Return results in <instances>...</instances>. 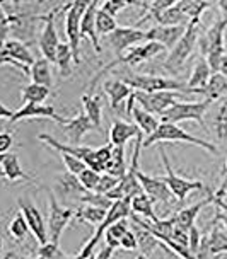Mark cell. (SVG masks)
<instances>
[{"mask_svg":"<svg viewBox=\"0 0 227 259\" xmlns=\"http://www.w3.org/2000/svg\"><path fill=\"white\" fill-rule=\"evenodd\" d=\"M203 31V26H202V21L200 17H195V19H190L188 24H186V29H184L183 36L178 39L171 52L168 55V58L164 60L162 67L169 72H176L178 68H181L184 62L188 60V57L192 55V52L195 50V46L198 43V36L200 32Z\"/></svg>","mask_w":227,"mask_h":259,"instance_id":"obj_1","label":"cell"},{"mask_svg":"<svg viewBox=\"0 0 227 259\" xmlns=\"http://www.w3.org/2000/svg\"><path fill=\"white\" fill-rule=\"evenodd\" d=\"M157 142H181V143H192V145H197L200 149L210 152V154H217V147L214 143L203 140V138H198V137H193L186 133L181 126L178 124H171V123H161L159 121V126L152 135H149L145 140H142V149H147V147L154 145Z\"/></svg>","mask_w":227,"mask_h":259,"instance_id":"obj_2","label":"cell"},{"mask_svg":"<svg viewBox=\"0 0 227 259\" xmlns=\"http://www.w3.org/2000/svg\"><path fill=\"white\" fill-rule=\"evenodd\" d=\"M210 101H197V103H181V101H176L173 106H169L164 113L159 114L161 123H171L178 124L181 121H197L200 123V126L205 130L207 133H210V130L205 124V113L210 108Z\"/></svg>","mask_w":227,"mask_h":259,"instance_id":"obj_3","label":"cell"},{"mask_svg":"<svg viewBox=\"0 0 227 259\" xmlns=\"http://www.w3.org/2000/svg\"><path fill=\"white\" fill-rule=\"evenodd\" d=\"M120 80L127 84L132 91L138 92H161V91H181L186 92V85L179 80L159 75H143V73H125Z\"/></svg>","mask_w":227,"mask_h":259,"instance_id":"obj_4","label":"cell"},{"mask_svg":"<svg viewBox=\"0 0 227 259\" xmlns=\"http://www.w3.org/2000/svg\"><path fill=\"white\" fill-rule=\"evenodd\" d=\"M68 6H70V2L65 4V6H58L52 9V11L48 14H45V16H34V19H40L45 22L43 31H41V34L38 38V45H40L41 53H43V58L48 60L50 63L55 62V53H57V48L60 45L57 26H55V17H57V14H63L68 9Z\"/></svg>","mask_w":227,"mask_h":259,"instance_id":"obj_5","label":"cell"},{"mask_svg":"<svg viewBox=\"0 0 227 259\" xmlns=\"http://www.w3.org/2000/svg\"><path fill=\"white\" fill-rule=\"evenodd\" d=\"M161 157L162 162H164V169H166V178H162V181L166 183V186L169 188L171 194L174 196V200H178L179 203H183L186 200V196L193 191H200V189H205L202 181H195V179L190 178H183V176H178L171 167V162L166 155V150L161 149Z\"/></svg>","mask_w":227,"mask_h":259,"instance_id":"obj_6","label":"cell"},{"mask_svg":"<svg viewBox=\"0 0 227 259\" xmlns=\"http://www.w3.org/2000/svg\"><path fill=\"white\" fill-rule=\"evenodd\" d=\"M75 211L68 206H62V203L57 200V196L48 191V240L53 244L60 242L63 230L70 224Z\"/></svg>","mask_w":227,"mask_h":259,"instance_id":"obj_7","label":"cell"},{"mask_svg":"<svg viewBox=\"0 0 227 259\" xmlns=\"http://www.w3.org/2000/svg\"><path fill=\"white\" fill-rule=\"evenodd\" d=\"M89 2H70V6L65 11V31H67L68 46L72 50L73 63H81V36H79V27H81V17L84 14Z\"/></svg>","mask_w":227,"mask_h":259,"instance_id":"obj_8","label":"cell"},{"mask_svg":"<svg viewBox=\"0 0 227 259\" xmlns=\"http://www.w3.org/2000/svg\"><path fill=\"white\" fill-rule=\"evenodd\" d=\"M38 140L46 143L50 149L77 157V159L84 162V164L89 169L96 170V172L101 174V167H99V164H97V160H96V149H91V147H84V145H77V147L75 145H67V143L58 142L57 138L52 137V135H48V133H40Z\"/></svg>","mask_w":227,"mask_h":259,"instance_id":"obj_9","label":"cell"},{"mask_svg":"<svg viewBox=\"0 0 227 259\" xmlns=\"http://www.w3.org/2000/svg\"><path fill=\"white\" fill-rule=\"evenodd\" d=\"M133 96H135V103L140 104V108L143 111H147V113H150V114H157V116H159L161 113H164L169 106H173L179 97V94H176L173 91L150 92V94L133 91Z\"/></svg>","mask_w":227,"mask_h":259,"instance_id":"obj_10","label":"cell"},{"mask_svg":"<svg viewBox=\"0 0 227 259\" xmlns=\"http://www.w3.org/2000/svg\"><path fill=\"white\" fill-rule=\"evenodd\" d=\"M227 26L225 17H220L212 27L203 29L198 36V46H200L202 57H207L208 53H225L224 45V31Z\"/></svg>","mask_w":227,"mask_h":259,"instance_id":"obj_11","label":"cell"},{"mask_svg":"<svg viewBox=\"0 0 227 259\" xmlns=\"http://www.w3.org/2000/svg\"><path fill=\"white\" fill-rule=\"evenodd\" d=\"M106 38H108V45L111 46L115 55L122 57L123 52H127L128 48H132V46L143 41V31L138 29V27L117 26V29L111 32L109 36H106Z\"/></svg>","mask_w":227,"mask_h":259,"instance_id":"obj_12","label":"cell"},{"mask_svg":"<svg viewBox=\"0 0 227 259\" xmlns=\"http://www.w3.org/2000/svg\"><path fill=\"white\" fill-rule=\"evenodd\" d=\"M135 176H137L138 183H140L143 193H145L152 201L164 203V205H169V203L174 201V196L171 194L169 188L166 186V183L162 181V178H152V176L143 174L140 169L135 170Z\"/></svg>","mask_w":227,"mask_h":259,"instance_id":"obj_13","label":"cell"},{"mask_svg":"<svg viewBox=\"0 0 227 259\" xmlns=\"http://www.w3.org/2000/svg\"><path fill=\"white\" fill-rule=\"evenodd\" d=\"M52 193L55 196H60L62 200L79 201L82 194L86 193V189L79 183L77 176H73L70 172H62V174L55 176V184H53Z\"/></svg>","mask_w":227,"mask_h":259,"instance_id":"obj_14","label":"cell"},{"mask_svg":"<svg viewBox=\"0 0 227 259\" xmlns=\"http://www.w3.org/2000/svg\"><path fill=\"white\" fill-rule=\"evenodd\" d=\"M186 26H154L149 31H143V39L154 41L164 50H171L183 36Z\"/></svg>","mask_w":227,"mask_h":259,"instance_id":"obj_15","label":"cell"},{"mask_svg":"<svg viewBox=\"0 0 227 259\" xmlns=\"http://www.w3.org/2000/svg\"><path fill=\"white\" fill-rule=\"evenodd\" d=\"M19 206H21V213L24 217L27 227H29V232H32L34 239L43 246V244L48 242V230H46V224L41 211L34 205L24 203L22 200H19Z\"/></svg>","mask_w":227,"mask_h":259,"instance_id":"obj_16","label":"cell"},{"mask_svg":"<svg viewBox=\"0 0 227 259\" xmlns=\"http://www.w3.org/2000/svg\"><path fill=\"white\" fill-rule=\"evenodd\" d=\"M27 118H50L53 121H57L58 124H63L67 119L62 118L60 114L55 111L53 106H46V104H24L22 108L12 113V118L9 119V123H17L21 119Z\"/></svg>","mask_w":227,"mask_h":259,"instance_id":"obj_17","label":"cell"},{"mask_svg":"<svg viewBox=\"0 0 227 259\" xmlns=\"http://www.w3.org/2000/svg\"><path fill=\"white\" fill-rule=\"evenodd\" d=\"M97 7H99V2H89L86 7L84 14H82L81 17V27H79V36L82 38H89L92 41V46H94V50L97 53L103 52V48H101V43H99V38H97L96 34V11Z\"/></svg>","mask_w":227,"mask_h":259,"instance_id":"obj_18","label":"cell"},{"mask_svg":"<svg viewBox=\"0 0 227 259\" xmlns=\"http://www.w3.org/2000/svg\"><path fill=\"white\" fill-rule=\"evenodd\" d=\"M225 91H227V77L222 75V73H212L205 85L200 87V89L190 91L188 94H200L205 97V101L215 103L217 99H222L225 96Z\"/></svg>","mask_w":227,"mask_h":259,"instance_id":"obj_19","label":"cell"},{"mask_svg":"<svg viewBox=\"0 0 227 259\" xmlns=\"http://www.w3.org/2000/svg\"><path fill=\"white\" fill-rule=\"evenodd\" d=\"M62 130L67 133V137L70 138L73 143H79L87 132L96 130V126L91 123V119L86 116L84 111H81V113H77L73 118L67 119V121L62 124ZM96 132H97V130H96Z\"/></svg>","mask_w":227,"mask_h":259,"instance_id":"obj_20","label":"cell"},{"mask_svg":"<svg viewBox=\"0 0 227 259\" xmlns=\"http://www.w3.org/2000/svg\"><path fill=\"white\" fill-rule=\"evenodd\" d=\"M0 172H2L4 178L9 179L11 183L19 181V179H24L27 183H34L31 176H27L24 170H22L19 164V157L14 154V152H7V154L0 155Z\"/></svg>","mask_w":227,"mask_h":259,"instance_id":"obj_21","label":"cell"},{"mask_svg":"<svg viewBox=\"0 0 227 259\" xmlns=\"http://www.w3.org/2000/svg\"><path fill=\"white\" fill-rule=\"evenodd\" d=\"M207 205H212V194L208 191V194L200 203H195L192 206L181 208V210L174 211V219H176V227H179L184 232H188V229L192 225H195V220H197L198 213L202 211V208H205Z\"/></svg>","mask_w":227,"mask_h":259,"instance_id":"obj_22","label":"cell"},{"mask_svg":"<svg viewBox=\"0 0 227 259\" xmlns=\"http://www.w3.org/2000/svg\"><path fill=\"white\" fill-rule=\"evenodd\" d=\"M140 130L135 126V123H128L123 119H113L109 130V143L113 147H125L132 137H137Z\"/></svg>","mask_w":227,"mask_h":259,"instance_id":"obj_23","label":"cell"},{"mask_svg":"<svg viewBox=\"0 0 227 259\" xmlns=\"http://www.w3.org/2000/svg\"><path fill=\"white\" fill-rule=\"evenodd\" d=\"M103 92L108 96L111 109H117L125 99H128L132 89L123 84L120 78H108V80H103Z\"/></svg>","mask_w":227,"mask_h":259,"instance_id":"obj_24","label":"cell"},{"mask_svg":"<svg viewBox=\"0 0 227 259\" xmlns=\"http://www.w3.org/2000/svg\"><path fill=\"white\" fill-rule=\"evenodd\" d=\"M4 45V50L7 52V55L11 57L12 60H16L17 63H21L22 67L29 68L32 62H34V57H32V53L29 52V48H27L26 43H22L19 39H4L2 41Z\"/></svg>","mask_w":227,"mask_h":259,"instance_id":"obj_25","label":"cell"},{"mask_svg":"<svg viewBox=\"0 0 227 259\" xmlns=\"http://www.w3.org/2000/svg\"><path fill=\"white\" fill-rule=\"evenodd\" d=\"M82 106H84L86 116L91 119V123L94 124L97 132L103 133V128H101V123H103V99H101V94H84L82 96Z\"/></svg>","mask_w":227,"mask_h":259,"instance_id":"obj_26","label":"cell"},{"mask_svg":"<svg viewBox=\"0 0 227 259\" xmlns=\"http://www.w3.org/2000/svg\"><path fill=\"white\" fill-rule=\"evenodd\" d=\"M29 77L32 80V84L45 85L50 89V85L53 84V75H52V63L48 60H45L43 57L34 60L32 65L29 67Z\"/></svg>","mask_w":227,"mask_h":259,"instance_id":"obj_27","label":"cell"},{"mask_svg":"<svg viewBox=\"0 0 227 259\" xmlns=\"http://www.w3.org/2000/svg\"><path fill=\"white\" fill-rule=\"evenodd\" d=\"M212 75V72H210V68H208V65H207V60L200 57L195 62L193 65V70L192 73H190V78H188V82L184 85H186V94L190 91H193V89H200V87H203L207 84V80L210 78Z\"/></svg>","mask_w":227,"mask_h":259,"instance_id":"obj_28","label":"cell"},{"mask_svg":"<svg viewBox=\"0 0 227 259\" xmlns=\"http://www.w3.org/2000/svg\"><path fill=\"white\" fill-rule=\"evenodd\" d=\"M130 116L133 118L135 126L140 130V133H145L147 137L152 135V133L157 130V126H159V119H157L154 114L147 113V111H143L142 108H137V106H133L132 108Z\"/></svg>","mask_w":227,"mask_h":259,"instance_id":"obj_29","label":"cell"},{"mask_svg":"<svg viewBox=\"0 0 227 259\" xmlns=\"http://www.w3.org/2000/svg\"><path fill=\"white\" fill-rule=\"evenodd\" d=\"M130 210L133 211V215H142L145 219H149V222H156L159 217L154 213V201L147 196L145 193H140L137 196H133L130 200Z\"/></svg>","mask_w":227,"mask_h":259,"instance_id":"obj_30","label":"cell"},{"mask_svg":"<svg viewBox=\"0 0 227 259\" xmlns=\"http://www.w3.org/2000/svg\"><path fill=\"white\" fill-rule=\"evenodd\" d=\"M127 164H125V147H113L111 152V159L108 160V164L104 165V172L115 178L122 179L125 172H127Z\"/></svg>","mask_w":227,"mask_h":259,"instance_id":"obj_31","label":"cell"},{"mask_svg":"<svg viewBox=\"0 0 227 259\" xmlns=\"http://www.w3.org/2000/svg\"><path fill=\"white\" fill-rule=\"evenodd\" d=\"M21 96H22L24 104H43L46 99H50L52 92H50L48 87H45V85L27 84L26 87H22Z\"/></svg>","mask_w":227,"mask_h":259,"instance_id":"obj_32","label":"cell"},{"mask_svg":"<svg viewBox=\"0 0 227 259\" xmlns=\"http://www.w3.org/2000/svg\"><path fill=\"white\" fill-rule=\"evenodd\" d=\"M53 63H57V67L60 68V75H62V77L70 75L73 57H72V50H70V46H68V43H60L58 45Z\"/></svg>","mask_w":227,"mask_h":259,"instance_id":"obj_33","label":"cell"},{"mask_svg":"<svg viewBox=\"0 0 227 259\" xmlns=\"http://www.w3.org/2000/svg\"><path fill=\"white\" fill-rule=\"evenodd\" d=\"M132 230L135 232L137 249H140V254H145V256H149V254H152V252L156 251V247L161 246L159 240H157L150 232H147L145 229H140L138 225H135Z\"/></svg>","mask_w":227,"mask_h":259,"instance_id":"obj_34","label":"cell"},{"mask_svg":"<svg viewBox=\"0 0 227 259\" xmlns=\"http://www.w3.org/2000/svg\"><path fill=\"white\" fill-rule=\"evenodd\" d=\"M156 22L159 26H186L188 19L174 4V6H171L169 9L162 11L159 16L156 17Z\"/></svg>","mask_w":227,"mask_h":259,"instance_id":"obj_35","label":"cell"},{"mask_svg":"<svg viewBox=\"0 0 227 259\" xmlns=\"http://www.w3.org/2000/svg\"><path fill=\"white\" fill-rule=\"evenodd\" d=\"M127 230H128L127 220H118V222H115V224H111L103 234L106 246L111 247L113 251L117 247H120V239H122V235L127 232Z\"/></svg>","mask_w":227,"mask_h":259,"instance_id":"obj_36","label":"cell"},{"mask_svg":"<svg viewBox=\"0 0 227 259\" xmlns=\"http://www.w3.org/2000/svg\"><path fill=\"white\" fill-rule=\"evenodd\" d=\"M73 217H77L81 222H87V224H92V225H99L101 222L104 220L106 210H104V208H99V206L84 205V206L79 208Z\"/></svg>","mask_w":227,"mask_h":259,"instance_id":"obj_37","label":"cell"},{"mask_svg":"<svg viewBox=\"0 0 227 259\" xmlns=\"http://www.w3.org/2000/svg\"><path fill=\"white\" fill-rule=\"evenodd\" d=\"M176 6L178 9L184 14V17L190 21V19H195V17H200L203 11H207V9L212 7L210 2H195V0H179V2H176Z\"/></svg>","mask_w":227,"mask_h":259,"instance_id":"obj_38","label":"cell"},{"mask_svg":"<svg viewBox=\"0 0 227 259\" xmlns=\"http://www.w3.org/2000/svg\"><path fill=\"white\" fill-rule=\"evenodd\" d=\"M96 34H97V38L99 36H109L111 32H113L115 29H117V21H115V17H111L109 14H106L101 11L99 7H97V11H96Z\"/></svg>","mask_w":227,"mask_h":259,"instance_id":"obj_39","label":"cell"},{"mask_svg":"<svg viewBox=\"0 0 227 259\" xmlns=\"http://www.w3.org/2000/svg\"><path fill=\"white\" fill-rule=\"evenodd\" d=\"M38 257L41 259H84L81 254H77V256H68V254H65L62 249L58 247V244H53V242H50V240L38 249Z\"/></svg>","mask_w":227,"mask_h":259,"instance_id":"obj_40","label":"cell"},{"mask_svg":"<svg viewBox=\"0 0 227 259\" xmlns=\"http://www.w3.org/2000/svg\"><path fill=\"white\" fill-rule=\"evenodd\" d=\"M9 234H11L12 239L19 240V242H21V240H24L26 235L29 234V227H27L24 217H22L21 211L14 217V219L11 220V224H9Z\"/></svg>","mask_w":227,"mask_h":259,"instance_id":"obj_41","label":"cell"},{"mask_svg":"<svg viewBox=\"0 0 227 259\" xmlns=\"http://www.w3.org/2000/svg\"><path fill=\"white\" fill-rule=\"evenodd\" d=\"M16 24H22V17L21 16H11L4 11L2 4H0V41L7 39V34L11 31L12 26Z\"/></svg>","mask_w":227,"mask_h":259,"instance_id":"obj_42","label":"cell"},{"mask_svg":"<svg viewBox=\"0 0 227 259\" xmlns=\"http://www.w3.org/2000/svg\"><path fill=\"white\" fill-rule=\"evenodd\" d=\"M79 203H82V205H89V206H99V208H104V210H108L113 201H111L109 198H106L104 194H101V193L86 191L81 196Z\"/></svg>","mask_w":227,"mask_h":259,"instance_id":"obj_43","label":"cell"},{"mask_svg":"<svg viewBox=\"0 0 227 259\" xmlns=\"http://www.w3.org/2000/svg\"><path fill=\"white\" fill-rule=\"evenodd\" d=\"M227 104L225 101H222L219 111H217V114L214 116V130H215V135L219 140H225V128H227V119H225V113H227Z\"/></svg>","mask_w":227,"mask_h":259,"instance_id":"obj_44","label":"cell"},{"mask_svg":"<svg viewBox=\"0 0 227 259\" xmlns=\"http://www.w3.org/2000/svg\"><path fill=\"white\" fill-rule=\"evenodd\" d=\"M99 176H101L99 172H96V170L86 167L81 174L77 176V179H79V183L82 184V188H84L86 191H94L96 186H97V181H99Z\"/></svg>","mask_w":227,"mask_h":259,"instance_id":"obj_45","label":"cell"},{"mask_svg":"<svg viewBox=\"0 0 227 259\" xmlns=\"http://www.w3.org/2000/svg\"><path fill=\"white\" fill-rule=\"evenodd\" d=\"M60 157H62L63 165H65V169H67V172H70L73 176H79V174L82 172V170L87 167L84 162L79 160L77 157H73V155H68V154H63V152H60Z\"/></svg>","mask_w":227,"mask_h":259,"instance_id":"obj_46","label":"cell"},{"mask_svg":"<svg viewBox=\"0 0 227 259\" xmlns=\"http://www.w3.org/2000/svg\"><path fill=\"white\" fill-rule=\"evenodd\" d=\"M120 179L115 178V176H109L106 172H101L99 176V181H97V186L94 189V193H101V194H106L108 191H111L115 186L118 184Z\"/></svg>","mask_w":227,"mask_h":259,"instance_id":"obj_47","label":"cell"},{"mask_svg":"<svg viewBox=\"0 0 227 259\" xmlns=\"http://www.w3.org/2000/svg\"><path fill=\"white\" fill-rule=\"evenodd\" d=\"M125 7H128V0H108L103 6H99V9L106 14H109L111 17L118 16L120 11H123Z\"/></svg>","mask_w":227,"mask_h":259,"instance_id":"obj_48","label":"cell"},{"mask_svg":"<svg viewBox=\"0 0 227 259\" xmlns=\"http://www.w3.org/2000/svg\"><path fill=\"white\" fill-rule=\"evenodd\" d=\"M111 152H113V145H111L109 142L101 145L99 149H96V160L101 167V172H104V165L108 164V160L111 159Z\"/></svg>","mask_w":227,"mask_h":259,"instance_id":"obj_49","label":"cell"},{"mask_svg":"<svg viewBox=\"0 0 227 259\" xmlns=\"http://www.w3.org/2000/svg\"><path fill=\"white\" fill-rule=\"evenodd\" d=\"M200 239H202V234H200V229L197 225H192L188 229V251L193 254H197L198 251V246H200Z\"/></svg>","mask_w":227,"mask_h":259,"instance_id":"obj_50","label":"cell"},{"mask_svg":"<svg viewBox=\"0 0 227 259\" xmlns=\"http://www.w3.org/2000/svg\"><path fill=\"white\" fill-rule=\"evenodd\" d=\"M120 247L125 249V251H137V237L132 229H128L127 232L122 235V239H120Z\"/></svg>","mask_w":227,"mask_h":259,"instance_id":"obj_51","label":"cell"},{"mask_svg":"<svg viewBox=\"0 0 227 259\" xmlns=\"http://www.w3.org/2000/svg\"><path fill=\"white\" fill-rule=\"evenodd\" d=\"M14 145V137L11 132H0V155L11 152Z\"/></svg>","mask_w":227,"mask_h":259,"instance_id":"obj_52","label":"cell"},{"mask_svg":"<svg viewBox=\"0 0 227 259\" xmlns=\"http://www.w3.org/2000/svg\"><path fill=\"white\" fill-rule=\"evenodd\" d=\"M111 256H113V249L104 246L99 249V252L94 254V259H111Z\"/></svg>","mask_w":227,"mask_h":259,"instance_id":"obj_53","label":"cell"},{"mask_svg":"<svg viewBox=\"0 0 227 259\" xmlns=\"http://www.w3.org/2000/svg\"><path fill=\"white\" fill-rule=\"evenodd\" d=\"M12 113H14L12 109L6 108V106L0 103V118H2V119H11L12 118Z\"/></svg>","mask_w":227,"mask_h":259,"instance_id":"obj_54","label":"cell"},{"mask_svg":"<svg viewBox=\"0 0 227 259\" xmlns=\"http://www.w3.org/2000/svg\"><path fill=\"white\" fill-rule=\"evenodd\" d=\"M2 251H4V240L0 237V256H2Z\"/></svg>","mask_w":227,"mask_h":259,"instance_id":"obj_55","label":"cell"},{"mask_svg":"<svg viewBox=\"0 0 227 259\" xmlns=\"http://www.w3.org/2000/svg\"><path fill=\"white\" fill-rule=\"evenodd\" d=\"M135 259H149V257H147L145 254H137V257H135Z\"/></svg>","mask_w":227,"mask_h":259,"instance_id":"obj_56","label":"cell"},{"mask_svg":"<svg viewBox=\"0 0 227 259\" xmlns=\"http://www.w3.org/2000/svg\"><path fill=\"white\" fill-rule=\"evenodd\" d=\"M222 256H224V254H217V256H212L210 259H222Z\"/></svg>","mask_w":227,"mask_h":259,"instance_id":"obj_57","label":"cell"},{"mask_svg":"<svg viewBox=\"0 0 227 259\" xmlns=\"http://www.w3.org/2000/svg\"><path fill=\"white\" fill-rule=\"evenodd\" d=\"M0 179H4V174L2 172H0Z\"/></svg>","mask_w":227,"mask_h":259,"instance_id":"obj_58","label":"cell"},{"mask_svg":"<svg viewBox=\"0 0 227 259\" xmlns=\"http://www.w3.org/2000/svg\"><path fill=\"white\" fill-rule=\"evenodd\" d=\"M29 259H40V257H29Z\"/></svg>","mask_w":227,"mask_h":259,"instance_id":"obj_59","label":"cell"},{"mask_svg":"<svg viewBox=\"0 0 227 259\" xmlns=\"http://www.w3.org/2000/svg\"><path fill=\"white\" fill-rule=\"evenodd\" d=\"M40 259H41V257H40Z\"/></svg>","mask_w":227,"mask_h":259,"instance_id":"obj_60","label":"cell"}]
</instances>
